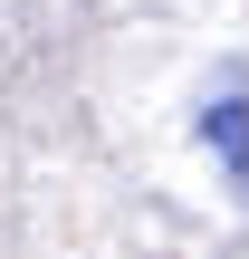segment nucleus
Returning <instances> with one entry per match:
<instances>
[{
	"label": "nucleus",
	"mask_w": 249,
	"mask_h": 259,
	"mask_svg": "<svg viewBox=\"0 0 249 259\" xmlns=\"http://www.w3.org/2000/svg\"><path fill=\"white\" fill-rule=\"evenodd\" d=\"M202 144L221 154V173H230V192L249 202V96H211V115H202Z\"/></svg>",
	"instance_id": "f257e3e1"
}]
</instances>
